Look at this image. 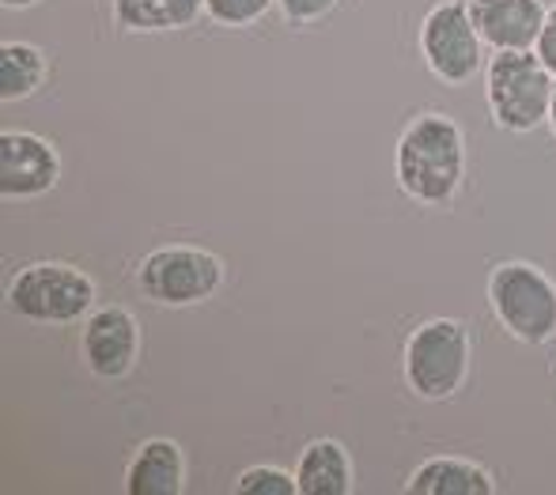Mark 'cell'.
I'll return each mask as SVG.
<instances>
[{
    "label": "cell",
    "instance_id": "9c48e42d",
    "mask_svg": "<svg viewBox=\"0 0 556 495\" xmlns=\"http://www.w3.org/2000/svg\"><path fill=\"white\" fill-rule=\"evenodd\" d=\"M84 364L99 379H125L140 359V326L125 306H103L84 321Z\"/></svg>",
    "mask_w": 556,
    "mask_h": 495
},
{
    "label": "cell",
    "instance_id": "ffe728a7",
    "mask_svg": "<svg viewBox=\"0 0 556 495\" xmlns=\"http://www.w3.org/2000/svg\"><path fill=\"white\" fill-rule=\"evenodd\" d=\"M38 4V0H4V8H30Z\"/></svg>",
    "mask_w": 556,
    "mask_h": 495
},
{
    "label": "cell",
    "instance_id": "277c9868",
    "mask_svg": "<svg viewBox=\"0 0 556 495\" xmlns=\"http://www.w3.org/2000/svg\"><path fill=\"white\" fill-rule=\"evenodd\" d=\"M489 303L500 326L522 344L556 337V284L530 262H504L489 277Z\"/></svg>",
    "mask_w": 556,
    "mask_h": 495
},
{
    "label": "cell",
    "instance_id": "5bb4252c",
    "mask_svg": "<svg viewBox=\"0 0 556 495\" xmlns=\"http://www.w3.org/2000/svg\"><path fill=\"white\" fill-rule=\"evenodd\" d=\"M205 0H114V20L122 30H182L198 23Z\"/></svg>",
    "mask_w": 556,
    "mask_h": 495
},
{
    "label": "cell",
    "instance_id": "e0dca14e",
    "mask_svg": "<svg viewBox=\"0 0 556 495\" xmlns=\"http://www.w3.org/2000/svg\"><path fill=\"white\" fill-rule=\"evenodd\" d=\"M277 0H205V15L220 27H250L262 20Z\"/></svg>",
    "mask_w": 556,
    "mask_h": 495
},
{
    "label": "cell",
    "instance_id": "d6986e66",
    "mask_svg": "<svg viewBox=\"0 0 556 495\" xmlns=\"http://www.w3.org/2000/svg\"><path fill=\"white\" fill-rule=\"evenodd\" d=\"M538 58L545 61V68L556 76V4L545 12V27H542V35H538Z\"/></svg>",
    "mask_w": 556,
    "mask_h": 495
},
{
    "label": "cell",
    "instance_id": "ac0fdd59",
    "mask_svg": "<svg viewBox=\"0 0 556 495\" xmlns=\"http://www.w3.org/2000/svg\"><path fill=\"white\" fill-rule=\"evenodd\" d=\"M288 23H318L333 12L341 0H277Z\"/></svg>",
    "mask_w": 556,
    "mask_h": 495
},
{
    "label": "cell",
    "instance_id": "8992f818",
    "mask_svg": "<svg viewBox=\"0 0 556 495\" xmlns=\"http://www.w3.org/2000/svg\"><path fill=\"white\" fill-rule=\"evenodd\" d=\"M137 284L160 306H193L220 292L224 265L198 246H160L140 262Z\"/></svg>",
    "mask_w": 556,
    "mask_h": 495
},
{
    "label": "cell",
    "instance_id": "2e32d148",
    "mask_svg": "<svg viewBox=\"0 0 556 495\" xmlns=\"http://www.w3.org/2000/svg\"><path fill=\"white\" fill-rule=\"evenodd\" d=\"M235 492L239 495H300V481L295 473L277 466H254L235 481Z\"/></svg>",
    "mask_w": 556,
    "mask_h": 495
},
{
    "label": "cell",
    "instance_id": "4fadbf2b",
    "mask_svg": "<svg viewBox=\"0 0 556 495\" xmlns=\"http://www.w3.org/2000/svg\"><path fill=\"white\" fill-rule=\"evenodd\" d=\"M300 495H349L352 492V458L337 439H315L303 446L300 466H295Z\"/></svg>",
    "mask_w": 556,
    "mask_h": 495
},
{
    "label": "cell",
    "instance_id": "8fae6325",
    "mask_svg": "<svg viewBox=\"0 0 556 495\" xmlns=\"http://www.w3.org/2000/svg\"><path fill=\"white\" fill-rule=\"evenodd\" d=\"M186 488V458L170 439H148L132 454L125 469V492L129 495H182Z\"/></svg>",
    "mask_w": 556,
    "mask_h": 495
},
{
    "label": "cell",
    "instance_id": "30bf717a",
    "mask_svg": "<svg viewBox=\"0 0 556 495\" xmlns=\"http://www.w3.org/2000/svg\"><path fill=\"white\" fill-rule=\"evenodd\" d=\"M549 8L542 0H469L477 35L492 50H534Z\"/></svg>",
    "mask_w": 556,
    "mask_h": 495
},
{
    "label": "cell",
    "instance_id": "44dd1931",
    "mask_svg": "<svg viewBox=\"0 0 556 495\" xmlns=\"http://www.w3.org/2000/svg\"><path fill=\"white\" fill-rule=\"evenodd\" d=\"M549 125H553V132H556V88H553V106H549Z\"/></svg>",
    "mask_w": 556,
    "mask_h": 495
},
{
    "label": "cell",
    "instance_id": "7c38bea8",
    "mask_svg": "<svg viewBox=\"0 0 556 495\" xmlns=\"http://www.w3.org/2000/svg\"><path fill=\"white\" fill-rule=\"evenodd\" d=\"M405 492L409 495H492L496 484H492L489 469H481L477 461L454 458V454H435V458L420 461V466L413 469Z\"/></svg>",
    "mask_w": 556,
    "mask_h": 495
},
{
    "label": "cell",
    "instance_id": "5b68a950",
    "mask_svg": "<svg viewBox=\"0 0 556 495\" xmlns=\"http://www.w3.org/2000/svg\"><path fill=\"white\" fill-rule=\"evenodd\" d=\"M8 306L38 326H68L96 306V284L84 269L65 262L23 265L8 284Z\"/></svg>",
    "mask_w": 556,
    "mask_h": 495
},
{
    "label": "cell",
    "instance_id": "7a4b0ae2",
    "mask_svg": "<svg viewBox=\"0 0 556 495\" xmlns=\"http://www.w3.org/2000/svg\"><path fill=\"white\" fill-rule=\"evenodd\" d=\"M556 76L545 68L538 50H496L484 65V96L500 129L534 132L549 122Z\"/></svg>",
    "mask_w": 556,
    "mask_h": 495
},
{
    "label": "cell",
    "instance_id": "3957f363",
    "mask_svg": "<svg viewBox=\"0 0 556 495\" xmlns=\"http://www.w3.org/2000/svg\"><path fill=\"white\" fill-rule=\"evenodd\" d=\"M469 329L454 318H432L405 344V382L425 401H451L469 379Z\"/></svg>",
    "mask_w": 556,
    "mask_h": 495
},
{
    "label": "cell",
    "instance_id": "6da1fadb",
    "mask_svg": "<svg viewBox=\"0 0 556 495\" xmlns=\"http://www.w3.org/2000/svg\"><path fill=\"white\" fill-rule=\"evenodd\" d=\"M397 186L420 204H451L466 178V140L454 117L420 114L405 125L394 152Z\"/></svg>",
    "mask_w": 556,
    "mask_h": 495
},
{
    "label": "cell",
    "instance_id": "52a82bcc",
    "mask_svg": "<svg viewBox=\"0 0 556 495\" xmlns=\"http://www.w3.org/2000/svg\"><path fill=\"white\" fill-rule=\"evenodd\" d=\"M420 53L443 84H469L484 65V38L477 35L469 4L443 0L420 23Z\"/></svg>",
    "mask_w": 556,
    "mask_h": 495
},
{
    "label": "cell",
    "instance_id": "ba28073f",
    "mask_svg": "<svg viewBox=\"0 0 556 495\" xmlns=\"http://www.w3.org/2000/svg\"><path fill=\"white\" fill-rule=\"evenodd\" d=\"M61 155L38 132H0V193L4 198H42L58 186Z\"/></svg>",
    "mask_w": 556,
    "mask_h": 495
},
{
    "label": "cell",
    "instance_id": "9a60e30c",
    "mask_svg": "<svg viewBox=\"0 0 556 495\" xmlns=\"http://www.w3.org/2000/svg\"><path fill=\"white\" fill-rule=\"evenodd\" d=\"M46 53L30 42H4L0 46V99H30L46 84Z\"/></svg>",
    "mask_w": 556,
    "mask_h": 495
}]
</instances>
